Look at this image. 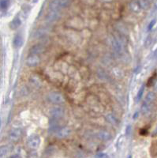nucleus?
Instances as JSON below:
<instances>
[{"mask_svg": "<svg viewBox=\"0 0 157 158\" xmlns=\"http://www.w3.org/2000/svg\"><path fill=\"white\" fill-rule=\"evenodd\" d=\"M69 0H52L49 3V9L51 10L60 11L62 9H65L69 6Z\"/></svg>", "mask_w": 157, "mask_h": 158, "instance_id": "nucleus-1", "label": "nucleus"}, {"mask_svg": "<svg viewBox=\"0 0 157 158\" xmlns=\"http://www.w3.org/2000/svg\"><path fill=\"white\" fill-rule=\"evenodd\" d=\"M47 100L55 105H60L65 101L63 95L59 92H51L47 95Z\"/></svg>", "mask_w": 157, "mask_h": 158, "instance_id": "nucleus-2", "label": "nucleus"}, {"mask_svg": "<svg viewBox=\"0 0 157 158\" xmlns=\"http://www.w3.org/2000/svg\"><path fill=\"white\" fill-rule=\"evenodd\" d=\"M27 145L29 146V148L32 150H37L39 148L40 145V138L37 134H33L31 135L27 141Z\"/></svg>", "mask_w": 157, "mask_h": 158, "instance_id": "nucleus-3", "label": "nucleus"}, {"mask_svg": "<svg viewBox=\"0 0 157 158\" xmlns=\"http://www.w3.org/2000/svg\"><path fill=\"white\" fill-rule=\"evenodd\" d=\"M111 46H112L114 51L116 52L117 54H121L123 51V41L120 39H118L115 37H111Z\"/></svg>", "mask_w": 157, "mask_h": 158, "instance_id": "nucleus-4", "label": "nucleus"}, {"mask_svg": "<svg viewBox=\"0 0 157 158\" xmlns=\"http://www.w3.org/2000/svg\"><path fill=\"white\" fill-rule=\"evenodd\" d=\"M25 63H26L27 66L29 67H34V66L39 65L40 63V58L39 57V56H36V55H29L27 57Z\"/></svg>", "mask_w": 157, "mask_h": 158, "instance_id": "nucleus-5", "label": "nucleus"}, {"mask_svg": "<svg viewBox=\"0 0 157 158\" xmlns=\"http://www.w3.org/2000/svg\"><path fill=\"white\" fill-rule=\"evenodd\" d=\"M50 115L52 118L55 119H59L63 116L64 115V110L62 108L59 107V106H55L52 108L50 109L49 111Z\"/></svg>", "mask_w": 157, "mask_h": 158, "instance_id": "nucleus-6", "label": "nucleus"}, {"mask_svg": "<svg viewBox=\"0 0 157 158\" xmlns=\"http://www.w3.org/2000/svg\"><path fill=\"white\" fill-rule=\"evenodd\" d=\"M22 136V131L20 128H14L11 130V131L9 134V138L12 142H18Z\"/></svg>", "mask_w": 157, "mask_h": 158, "instance_id": "nucleus-7", "label": "nucleus"}, {"mask_svg": "<svg viewBox=\"0 0 157 158\" xmlns=\"http://www.w3.org/2000/svg\"><path fill=\"white\" fill-rule=\"evenodd\" d=\"M45 51V47L40 44H35L33 47H31L29 50V54L30 55H36V56H39L42 54Z\"/></svg>", "mask_w": 157, "mask_h": 158, "instance_id": "nucleus-8", "label": "nucleus"}, {"mask_svg": "<svg viewBox=\"0 0 157 158\" xmlns=\"http://www.w3.org/2000/svg\"><path fill=\"white\" fill-rule=\"evenodd\" d=\"M60 18V13L59 11H55V10H51L47 13V16H46V20L47 22H54L59 20Z\"/></svg>", "mask_w": 157, "mask_h": 158, "instance_id": "nucleus-9", "label": "nucleus"}, {"mask_svg": "<svg viewBox=\"0 0 157 158\" xmlns=\"http://www.w3.org/2000/svg\"><path fill=\"white\" fill-rule=\"evenodd\" d=\"M70 133H71V130L69 127H65L59 128L56 132V135L59 138H65L68 137L70 134Z\"/></svg>", "mask_w": 157, "mask_h": 158, "instance_id": "nucleus-10", "label": "nucleus"}, {"mask_svg": "<svg viewBox=\"0 0 157 158\" xmlns=\"http://www.w3.org/2000/svg\"><path fill=\"white\" fill-rule=\"evenodd\" d=\"M97 136L100 140L104 141V142L109 141L111 138V134L107 131H100L97 134Z\"/></svg>", "mask_w": 157, "mask_h": 158, "instance_id": "nucleus-11", "label": "nucleus"}, {"mask_svg": "<svg viewBox=\"0 0 157 158\" xmlns=\"http://www.w3.org/2000/svg\"><path fill=\"white\" fill-rule=\"evenodd\" d=\"M58 119L52 118L49 121V131L51 132H57L58 130L59 129V124L57 122Z\"/></svg>", "mask_w": 157, "mask_h": 158, "instance_id": "nucleus-12", "label": "nucleus"}, {"mask_svg": "<svg viewBox=\"0 0 157 158\" xmlns=\"http://www.w3.org/2000/svg\"><path fill=\"white\" fill-rule=\"evenodd\" d=\"M129 7H130L131 11L134 13H139L141 10V6L139 5L137 0H133V1H131L130 2V4H129Z\"/></svg>", "mask_w": 157, "mask_h": 158, "instance_id": "nucleus-13", "label": "nucleus"}, {"mask_svg": "<svg viewBox=\"0 0 157 158\" xmlns=\"http://www.w3.org/2000/svg\"><path fill=\"white\" fill-rule=\"evenodd\" d=\"M29 82L32 86L35 88H39L41 86V81L39 78V77L36 76V75H32L29 78Z\"/></svg>", "mask_w": 157, "mask_h": 158, "instance_id": "nucleus-14", "label": "nucleus"}, {"mask_svg": "<svg viewBox=\"0 0 157 158\" xmlns=\"http://www.w3.org/2000/svg\"><path fill=\"white\" fill-rule=\"evenodd\" d=\"M24 40H23V37L21 34H17L13 40V44L17 48H19L23 45Z\"/></svg>", "mask_w": 157, "mask_h": 158, "instance_id": "nucleus-15", "label": "nucleus"}, {"mask_svg": "<svg viewBox=\"0 0 157 158\" xmlns=\"http://www.w3.org/2000/svg\"><path fill=\"white\" fill-rule=\"evenodd\" d=\"M21 25V20L20 19V18L18 17H16L14 20L10 23V28L13 30H15V29H18L19 27Z\"/></svg>", "mask_w": 157, "mask_h": 158, "instance_id": "nucleus-16", "label": "nucleus"}, {"mask_svg": "<svg viewBox=\"0 0 157 158\" xmlns=\"http://www.w3.org/2000/svg\"><path fill=\"white\" fill-rule=\"evenodd\" d=\"M106 119L111 124L114 126H118V119L115 117V115H113L112 113H108V114H107Z\"/></svg>", "mask_w": 157, "mask_h": 158, "instance_id": "nucleus-17", "label": "nucleus"}, {"mask_svg": "<svg viewBox=\"0 0 157 158\" xmlns=\"http://www.w3.org/2000/svg\"><path fill=\"white\" fill-rule=\"evenodd\" d=\"M47 35V32L46 29H37L36 32L34 33V37L37 39H40V38H43Z\"/></svg>", "mask_w": 157, "mask_h": 158, "instance_id": "nucleus-18", "label": "nucleus"}, {"mask_svg": "<svg viewBox=\"0 0 157 158\" xmlns=\"http://www.w3.org/2000/svg\"><path fill=\"white\" fill-rule=\"evenodd\" d=\"M152 110V104H149L147 102H144L142 105V107H141V111L144 115H149V113L151 112Z\"/></svg>", "mask_w": 157, "mask_h": 158, "instance_id": "nucleus-19", "label": "nucleus"}, {"mask_svg": "<svg viewBox=\"0 0 157 158\" xmlns=\"http://www.w3.org/2000/svg\"><path fill=\"white\" fill-rule=\"evenodd\" d=\"M139 5L141 6V10H148L150 6V3H149V0H137Z\"/></svg>", "mask_w": 157, "mask_h": 158, "instance_id": "nucleus-20", "label": "nucleus"}, {"mask_svg": "<svg viewBox=\"0 0 157 158\" xmlns=\"http://www.w3.org/2000/svg\"><path fill=\"white\" fill-rule=\"evenodd\" d=\"M155 94L153 92H149L146 96L145 98V102L149 103V104H152L153 101H155Z\"/></svg>", "mask_w": 157, "mask_h": 158, "instance_id": "nucleus-21", "label": "nucleus"}, {"mask_svg": "<svg viewBox=\"0 0 157 158\" xmlns=\"http://www.w3.org/2000/svg\"><path fill=\"white\" fill-rule=\"evenodd\" d=\"M10 5V0H1L0 6L2 10H6Z\"/></svg>", "mask_w": 157, "mask_h": 158, "instance_id": "nucleus-22", "label": "nucleus"}, {"mask_svg": "<svg viewBox=\"0 0 157 158\" xmlns=\"http://www.w3.org/2000/svg\"><path fill=\"white\" fill-rule=\"evenodd\" d=\"M1 157H3V156H5V155H6L7 154V153L9 152V150H8V147L6 146H3L1 147Z\"/></svg>", "mask_w": 157, "mask_h": 158, "instance_id": "nucleus-23", "label": "nucleus"}, {"mask_svg": "<svg viewBox=\"0 0 157 158\" xmlns=\"http://www.w3.org/2000/svg\"><path fill=\"white\" fill-rule=\"evenodd\" d=\"M144 92H145V85H142V86L141 87V89H139L138 93H137V100H138V101H140V100L142 98Z\"/></svg>", "mask_w": 157, "mask_h": 158, "instance_id": "nucleus-24", "label": "nucleus"}, {"mask_svg": "<svg viewBox=\"0 0 157 158\" xmlns=\"http://www.w3.org/2000/svg\"><path fill=\"white\" fill-rule=\"evenodd\" d=\"M152 43V37L149 36V37H147V39H146V40H145V47H149L150 44H151Z\"/></svg>", "mask_w": 157, "mask_h": 158, "instance_id": "nucleus-25", "label": "nucleus"}, {"mask_svg": "<svg viewBox=\"0 0 157 158\" xmlns=\"http://www.w3.org/2000/svg\"><path fill=\"white\" fill-rule=\"evenodd\" d=\"M155 19H154V20H152V21H151V22L149 23V26H148V30H149V31L152 30V28H153V26L155 25Z\"/></svg>", "mask_w": 157, "mask_h": 158, "instance_id": "nucleus-26", "label": "nucleus"}, {"mask_svg": "<svg viewBox=\"0 0 157 158\" xmlns=\"http://www.w3.org/2000/svg\"><path fill=\"white\" fill-rule=\"evenodd\" d=\"M98 156L99 158H107V155L104 153H100Z\"/></svg>", "mask_w": 157, "mask_h": 158, "instance_id": "nucleus-27", "label": "nucleus"}, {"mask_svg": "<svg viewBox=\"0 0 157 158\" xmlns=\"http://www.w3.org/2000/svg\"><path fill=\"white\" fill-rule=\"evenodd\" d=\"M9 158H21L20 156H18V155H13V156H10Z\"/></svg>", "mask_w": 157, "mask_h": 158, "instance_id": "nucleus-28", "label": "nucleus"}, {"mask_svg": "<svg viewBox=\"0 0 157 158\" xmlns=\"http://www.w3.org/2000/svg\"><path fill=\"white\" fill-rule=\"evenodd\" d=\"M138 115H139V113L136 112V114H135L134 116H133V119H136V117H137V116H138Z\"/></svg>", "mask_w": 157, "mask_h": 158, "instance_id": "nucleus-29", "label": "nucleus"}, {"mask_svg": "<svg viewBox=\"0 0 157 158\" xmlns=\"http://www.w3.org/2000/svg\"><path fill=\"white\" fill-rule=\"evenodd\" d=\"M155 91H157V81L155 83Z\"/></svg>", "mask_w": 157, "mask_h": 158, "instance_id": "nucleus-30", "label": "nucleus"}, {"mask_svg": "<svg viewBox=\"0 0 157 158\" xmlns=\"http://www.w3.org/2000/svg\"><path fill=\"white\" fill-rule=\"evenodd\" d=\"M154 56H155V58H157V50L155 51V53H154Z\"/></svg>", "mask_w": 157, "mask_h": 158, "instance_id": "nucleus-31", "label": "nucleus"}, {"mask_svg": "<svg viewBox=\"0 0 157 158\" xmlns=\"http://www.w3.org/2000/svg\"><path fill=\"white\" fill-rule=\"evenodd\" d=\"M128 158H131V156H129V157Z\"/></svg>", "mask_w": 157, "mask_h": 158, "instance_id": "nucleus-32", "label": "nucleus"}, {"mask_svg": "<svg viewBox=\"0 0 157 158\" xmlns=\"http://www.w3.org/2000/svg\"><path fill=\"white\" fill-rule=\"evenodd\" d=\"M149 1H152V0H149Z\"/></svg>", "mask_w": 157, "mask_h": 158, "instance_id": "nucleus-33", "label": "nucleus"}, {"mask_svg": "<svg viewBox=\"0 0 157 158\" xmlns=\"http://www.w3.org/2000/svg\"><path fill=\"white\" fill-rule=\"evenodd\" d=\"M156 8H157V6H156Z\"/></svg>", "mask_w": 157, "mask_h": 158, "instance_id": "nucleus-34", "label": "nucleus"}]
</instances>
